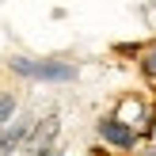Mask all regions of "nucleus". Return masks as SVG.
Listing matches in <instances>:
<instances>
[{
    "instance_id": "39448f33",
    "label": "nucleus",
    "mask_w": 156,
    "mask_h": 156,
    "mask_svg": "<svg viewBox=\"0 0 156 156\" xmlns=\"http://www.w3.org/2000/svg\"><path fill=\"white\" fill-rule=\"evenodd\" d=\"M12 114H15V95L12 91H0V126H4Z\"/></svg>"
},
{
    "instance_id": "7ed1b4c3",
    "label": "nucleus",
    "mask_w": 156,
    "mask_h": 156,
    "mask_svg": "<svg viewBox=\"0 0 156 156\" xmlns=\"http://www.w3.org/2000/svg\"><path fill=\"white\" fill-rule=\"evenodd\" d=\"M99 137H103L111 149H122V152H133L137 149V129L126 126L122 118H114V114H107V118H99Z\"/></svg>"
},
{
    "instance_id": "f257e3e1",
    "label": "nucleus",
    "mask_w": 156,
    "mask_h": 156,
    "mask_svg": "<svg viewBox=\"0 0 156 156\" xmlns=\"http://www.w3.org/2000/svg\"><path fill=\"white\" fill-rule=\"evenodd\" d=\"M8 65H12L15 76L34 80V84H69V80H76V65L61 61V57H12Z\"/></svg>"
},
{
    "instance_id": "20e7f679",
    "label": "nucleus",
    "mask_w": 156,
    "mask_h": 156,
    "mask_svg": "<svg viewBox=\"0 0 156 156\" xmlns=\"http://www.w3.org/2000/svg\"><path fill=\"white\" fill-rule=\"evenodd\" d=\"M137 61H141V73L149 76V80H156V42H149V46H145Z\"/></svg>"
},
{
    "instance_id": "f03ea898",
    "label": "nucleus",
    "mask_w": 156,
    "mask_h": 156,
    "mask_svg": "<svg viewBox=\"0 0 156 156\" xmlns=\"http://www.w3.org/2000/svg\"><path fill=\"white\" fill-rule=\"evenodd\" d=\"M114 118H122L126 126H133L137 133H149L152 129V111L141 95H122L118 107H114Z\"/></svg>"
}]
</instances>
